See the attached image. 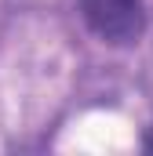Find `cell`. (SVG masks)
I'll use <instances>...</instances> for the list:
<instances>
[{
	"instance_id": "obj_1",
	"label": "cell",
	"mask_w": 153,
	"mask_h": 156,
	"mask_svg": "<svg viewBox=\"0 0 153 156\" xmlns=\"http://www.w3.org/2000/svg\"><path fill=\"white\" fill-rule=\"evenodd\" d=\"M80 18L99 40L128 47L139 44L146 29V7L142 0H80Z\"/></svg>"
}]
</instances>
